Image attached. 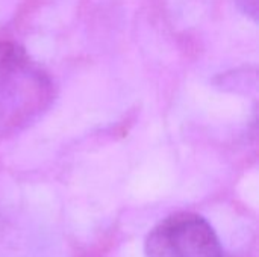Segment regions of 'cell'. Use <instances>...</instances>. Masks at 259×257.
I'll return each instance as SVG.
<instances>
[{"label":"cell","instance_id":"2","mask_svg":"<svg viewBox=\"0 0 259 257\" xmlns=\"http://www.w3.org/2000/svg\"><path fill=\"white\" fill-rule=\"evenodd\" d=\"M147 257H223L209 223L197 214L178 212L158 223L146 239Z\"/></svg>","mask_w":259,"mask_h":257},{"label":"cell","instance_id":"3","mask_svg":"<svg viewBox=\"0 0 259 257\" xmlns=\"http://www.w3.org/2000/svg\"><path fill=\"white\" fill-rule=\"evenodd\" d=\"M240 3H241V6H243L244 12H247L249 15H252V17H255V18H256L258 0H240Z\"/></svg>","mask_w":259,"mask_h":257},{"label":"cell","instance_id":"1","mask_svg":"<svg viewBox=\"0 0 259 257\" xmlns=\"http://www.w3.org/2000/svg\"><path fill=\"white\" fill-rule=\"evenodd\" d=\"M55 97L49 73L12 41H0V136L35 123Z\"/></svg>","mask_w":259,"mask_h":257}]
</instances>
